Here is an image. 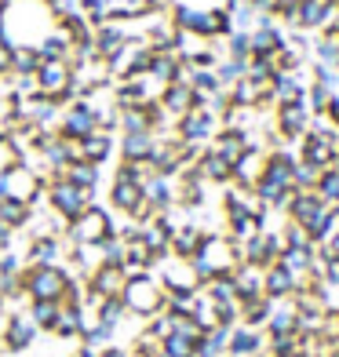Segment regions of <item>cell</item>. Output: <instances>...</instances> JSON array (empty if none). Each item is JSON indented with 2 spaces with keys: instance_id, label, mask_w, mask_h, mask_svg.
Here are the masks:
<instances>
[{
  "instance_id": "1",
  "label": "cell",
  "mask_w": 339,
  "mask_h": 357,
  "mask_svg": "<svg viewBox=\"0 0 339 357\" xmlns=\"http://www.w3.org/2000/svg\"><path fill=\"white\" fill-rule=\"evenodd\" d=\"M241 263H245L241 245H237V241H230L226 234H219V230H216V234H204L197 255L190 259V266H193V273L201 278V284L212 281V278H219V273H234Z\"/></svg>"
},
{
  "instance_id": "2",
  "label": "cell",
  "mask_w": 339,
  "mask_h": 357,
  "mask_svg": "<svg viewBox=\"0 0 339 357\" xmlns=\"http://www.w3.org/2000/svg\"><path fill=\"white\" fill-rule=\"evenodd\" d=\"M121 299H124V306H128V317H139V321H150L153 314L165 310V288H160V281H157L153 270L128 278Z\"/></svg>"
},
{
  "instance_id": "3",
  "label": "cell",
  "mask_w": 339,
  "mask_h": 357,
  "mask_svg": "<svg viewBox=\"0 0 339 357\" xmlns=\"http://www.w3.org/2000/svg\"><path fill=\"white\" fill-rule=\"evenodd\" d=\"M73 273L55 263V266H26L22 270V291L26 299H47V303H62V291H66Z\"/></svg>"
},
{
  "instance_id": "4",
  "label": "cell",
  "mask_w": 339,
  "mask_h": 357,
  "mask_svg": "<svg viewBox=\"0 0 339 357\" xmlns=\"http://www.w3.org/2000/svg\"><path fill=\"white\" fill-rule=\"evenodd\" d=\"M88 204H95V190H80L62 175L47 178V212H55L62 222H73Z\"/></svg>"
},
{
  "instance_id": "5",
  "label": "cell",
  "mask_w": 339,
  "mask_h": 357,
  "mask_svg": "<svg viewBox=\"0 0 339 357\" xmlns=\"http://www.w3.org/2000/svg\"><path fill=\"white\" fill-rule=\"evenodd\" d=\"M110 234H117V222H113V215L99 204H88L73 222H66V241L70 245H99V241H106Z\"/></svg>"
},
{
  "instance_id": "6",
  "label": "cell",
  "mask_w": 339,
  "mask_h": 357,
  "mask_svg": "<svg viewBox=\"0 0 339 357\" xmlns=\"http://www.w3.org/2000/svg\"><path fill=\"white\" fill-rule=\"evenodd\" d=\"M219 128L223 124H219L216 113H208L204 106H193L190 113H183V117L175 121V135H179V142H190V146H197V150H204V146L216 139Z\"/></svg>"
},
{
  "instance_id": "7",
  "label": "cell",
  "mask_w": 339,
  "mask_h": 357,
  "mask_svg": "<svg viewBox=\"0 0 339 357\" xmlns=\"http://www.w3.org/2000/svg\"><path fill=\"white\" fill-rule=\"evenodd\" d=\"M55 132H59L62 139H70V142H80V139H88L91 132H99V113L91 109V102L77 99V102H70V106H62Z\"/></svg>"
},
{
  "instance_id": "8",
  "label": "cell",
  "mask_w": 339,
  "mask_h": 357,
  "mask_svg": "<svg viewBox=\"0 0 339 357\" xmlns=\"http://www.w3.org/2000/svg\"><path fill=\"white\" fill-rule=\"evenodd\" d=\"M37 335H40V328L33 324V317L26 310H11L4 317V328H0V343H4L8 354H26L37 347Z\"/></svg>"
},
{
  "instance_id": "9",
  "label": "cell",
  "mask_w": 339,
  "mask_h": 357,
  "mask_svg": "<svg viewBox=\"0 0 339 357\" xmlns=\"http://www.w3.org/2000/svg\"><path fill=\"white\" fill-rule=\"evenodd\" d=\"M310 121H314V113L306 109V102H281V106H273V132H278L288 146L306 135Z\"/></svg>"
},
{
  "instance_id": "10",
  "label": "cell",
  "mask_w": 339,
  "mask_h": 357,
  "mask_svg": "<svg viewBox=\"0 0 339 357\" xmlns=\"http://www.w3.org/2000/svg\"><path fill=\"white\" fill-rule=\"evenodd\" d=\"M142 204H146V201H142V183H139V178L124 175V172H113V183H110V208H113V212L135 219Z\"/></svg>"
},
{
  "instance_id": "11",
  "label": "cell",
  "mask_w": 339,
  "mask_h": 357,
  "mask_svg": "<svg viewBox=\"0 0 339 357\" xmlns=\"http://www.w3.org/2000/svg\"><path fill=\"white\" fill-rule=\"evenodd\" d=\"M281 252H285V241H281V234H273V230H259L252 241H245V245H241L245 263H248V266H259V270H266V266L278 263Z\"/></svg>"
},
{
  "instance_id": "12",
  "label": "cell",
  "mask_w": 339,
  "mask_h": 357,
  "mask_svg": "<svg viewBox=\"0 0 339 357\" xmlns=\"http://www.w3.org/2000/svg\"><path fill=\"white\" fill-rule=\"evenodd\" d=\"M329 208H332V204L321 201L317 190H296L292 197H288V204H285V219H288V222H299L303 230H306V226H310L317 215H325Z\"/></svg>"
},
{
  "instance_id": "13",
  "label": "cell",
  "mask_w": 339,
  "mask_h": 357,
  "mask_svg": "<svg viewBox=\"0 0 339 357\" xmlns=\"http://www.w3.org/2000/svg\"><path fill=\"white\" fill-rule=\"evenodd\" d=\"M66 248H70V241H66V237H59V234L29 237L26 266H55V263H66Z\"/></svg>"
},
{
  "instance_id": "14",
  "label": "cell",
  "mask_w": 339,
  "mask_h": 357,
  "mask_svg": "<svg viewBox=\"0 0 339 357\" xmlns=\"http://www.w3.org/2000/svg\"><path fill=\"white\" fill-rule=\"evenodd\" d=\"M288 33H285V26L278 19H270V15H263V22L252 29V55L255 59H273L285 47Z\"/></svg>"
},
{
  "instance_id": "15",
  "label": "cell",
  "mask_w": 339,
  "mask_h": 357,
  "mask_svg": "<svg viewBox=\"0 0 339 357\" xmlns=\"http://www.w3.org/2000/svg\"><path fill=\"white\" fill-rule=\"evenodd\" d=\"M226 95H230V102L241 106V109H263L270 106V84H263V80H255V77H241L234 80L230 88H226Z\"/></svg>"
},
{
  "instance_id": "16",
  "label": "cell",
  "mask_w": 339,
  "mask_h": 357,
  "mask_svg": "<svg viewBox=\"0 0 339 357\" xmlns=\"http://www.w3.org/2000/svg\"><path fill=\"white\" fill-rule=\"evenodd\" d=\"M84 284H88V291L95 299H113V296H121L124 291V284H128V273L121 270V266H110V263H103V266H95L88 278H84Z\"/></svg>"
},
{
  "instance_id": "17",
  "label": "cell",
  "mask_w": 339,
  "mask_h": 357,
  "mask_svg": "<svg viewBox=\"0 0 339 357\" xmlns=\"http://www.w3.org/2000/svg\"><path fill=\"white\" fill-rule=\"evenodd\" d=\"M263 168H266V150H263L259 142H252L248 150L234 160V186H241V190H252L255 183H259Z\"/></svg>"
},
{
  "instance_id": "18",
  "label": "cell",
  "mask_w": 339,
  "mask_h": 357,
  "mask_svg": "<svg viewBox=\"0 0 339 357\" xmlns=\"http://www.w3.org/2000/svg\"><path fill=\"white\" fill-rule=\"evenodd\" d=\"M303 284H306V281H299L296 273L285 270L281 263H273V266L263 270V296L273 299V303H278V299H292Z\"/></svg>"
},
{
  "instance_id": "19",
  "label": "cell",
  "mask_w": 339,
  "mask_h": 357,
  "mask_svg": "<svg viewBox=\"0 0 339 357\" xmlns=\"http://www.w3.org/2000/svg\"><path fill=\"white\" fill-rule=\"evenodd\" d=\"M263 347H266V332H263V328L234 324L230 339H226V357H259Z\"/></svg>"
},
{
  "instance_id": "20",
  "label": "cell",
  "mask_w": 339,
  "mask_h": 357,
  "mask_svg": "<svg viewBox=\"0 0 339 357\" xmlns=\"http://www.w3.org/2000/svg\"><path fill=\"white\" fill-rule=\"evenodd\" d=\"M281 102H306L303 70L299 73H273V80H270V106H281Z\"/></svg>"
},
{
  "instance_id": "21",
  "label": "cell",
  "mask_w": 339,
  "mask_h": 357,
  "mask_svg": "<svg viewBox=\"0 0 339 357\" xmlns=\"http://www.w3.org/2000/svg\"><path fill=\"white\" fill-rule=\"evenodd\" d=\"M160 106H165V113L172 121H179L183 113H190L193 106H197V95H193V88L186 84V80H172V84H165V91H160Z\"/></svg>"
},
{
  "instance_id": "22",
  "label": "cell",
  "mask_w": 339,
  "mask_h": 357,
  "mask_svg": "<svg viewBox=\"0 0 339 357\" xmlns=\"http://www.w3.org/2000/svg\"><path fill=\"white\" fill-rule=\"evenodd\" d=\"M197 172H201L204 183H216V186H230V183H234V165H230L223 153H216L212 146H204V150H201Z\"/></svg>"
},
{
  "instance_id": "23",
  "label": "cell",
  "mask_w": 339,
  "mask_h": 357,
  "mask_svg": "<svg viewBox=\"0 0 339 357\" xmlns=\"http://www.w3.org/2000/svg\"><path fill=\"white\" fill-rule=\"evenodd\" d=\"M142 201H146L157 215L168 212V208H175V178H165V175L142 178Z\"/></svg>"
},
{
  "instance_id": "24",
  "label": "cell",
  "mask_w": 339,
  "mask_h": 357,
  "mask_svg": "<svg viewBox=\"0 0 339 357\" xmlns=\"http://www.w3.org/2000/svg\"><path fill=\"white\" fill-rule=\"evenodd\" d=\"M252 142H255V135H252V132H241V128H219L216 139L208 142V146H212L216 153H223V157L234 165V160H237L241 153H245Z\"/></svg>"
},
{
  "instance_id": "25",
  "label": "cell",
  "mask_w": 339,
  "mask_h": 357,
  "mask_svg": "<svg viewBox=\"0 0 339 357\" xmlns=\"http://www.w3.org/2000/svg\"><path fill=\"white\" fill-rule=\"evenodd\" d=\"M132 40V33L121 26V22H106L95 29V55H99L103 62H110L113 55H121V47Z\"/></svg>"
},
{
  "instance_id": "26",
  "label": "cell",
  "mask_w": 339,
  "mask_h": 357,
  "mask_svg": "<svg viewBox=\"0 0 339 357\" xmlns=\"http://www.w3.org/2000/svg\"><path fill=\"white\" fill-rule=\"evenodd\" d=\"M113 157V132H91L88 139L77 142V160H91V165H106V160Z\"/></svg>"
},
{
  "instance_id": "27",
  "label": "cell",
  "mask_w": 339,
  "mask_h": 357,
  "mask_svg": "<svg viewBox=\"0 0 339 357\" xmlns=\"http://www.w3.org/2000/svg\"><path fill=\"white\" fill-rule=\"evenodd\" d=\"M204 226H197V222H179L175 226V234H172V255L175 259H193L197 255V248H201V241H204Z\"/></svg>"
},
{
  "instance_id": "28",
  "label": "cell",
  "mask_w": 339,
  "mask_h": 357,
  "mask_svg": "<svg viewBox=\"0 0 339 357\" xmlns=\"http://www.w3.org/2000/svg\"><path fill=\"white\" fill-rule=\"evenodd\" d=\"M234 291H237V299L245 303V299H259L263 296V270L259 266H248V263H241L234 273Z\"/></svg>"
},
{
  "instance_id": "29",
  "label": "cell",
  "mask_w": 339,
  "mask_h": 357,
  "mask_svg": "<svg viewBox=\"0 0 339 357\" xmlns=\"http://www.w3.org/2000/svg\"><path fill=\"white\" fill-rule=\"evenodd\" d=\"M157 146L153 132H124L121 135V160H150Z\"/></svg>"
},
{
  "instance_id": "30",
  "label": "cell",
  "mask_w": 339,
  "mask_h": 357,
  "mask_svg": "<svg viewBox=\"0 0 339 357\" xmlns=\"http://www.w3.org/2000/svg\"><path fill=\"white\" fill-rule=\"evenodd\" d=\"M80 328H84V310H80V306H66V303H62L59 306V317H55V324H52V332H47V335H55V339H77Z\"/></svg>"
},
{
  "instance_id": "31",
  "label": "cell",
  "mask_w": 339,
  "mask_h": 357,
  "mask_svg": "<svg viewBox=\"0 0 339 357\" xmlns=\"http://www.w3.org/2000/svg\"><path fill=\"white\" fill-rule=\"evenodd\" d=\"M29 219H33V208H29L26 201H19V197H4V201H0V222L11 226L15 234L26 230Z\"/></svg>"
},
{
  "instance_id": "32",
  "label": "cell",
  "mask_w": 339,
  "mask_h": 357,
  "mask_svg": "<svg viewBox=\"0 0 339 357\" xmlns=\"http://www.w3.org/2000/svg\"><path fill=\"white\" fill-rule=\"evenodd\" d=\"M62 178H70V183L80 186V190H95V186H99V178H103V168L91 165V160H73V165L62 172Z\"/></svg>"
},
{
  "instance_id": "33",
  "label": "cell",
  "mask_w": 339,
  "mask_h": 357,
  "mask_svg": "<svg viewBox=\"0 0 339 357\" xmlns=\"http://www.w3.org/2000/svg\"><path fill=\"white\" fill-rule=\"evenodd\" d=\"M270 314H273V299H266V296L241 303V324H248V328H263Z\"/></svg>"
},
{
  "instance_id": "34",
  "label": "cell",
  "mask_w": 339,
  "mask_h": 357,
  "mask_svg": "<svg viewBox=\"0 0 339 357\" xmlns=\"http://www.w3.org/2000/svg\"><path fill=\"white\" fill-rule=\"evenodd\" d=\"M40 52L37 47H26V44H15L11 47V73H22V77H33L40 70Z\"/></svg>"
},
{
  "instance_id": "35",
  "label": "cell",
  "mask_w": 339,
  "mask_h": 357,
  "mask_svg": "<svg viewBox=\"0 0 339 357\" xmlns=\"http://www.w3.org/2000/svg\"><path fill=\"white\" fill-rule=\"evenodd\" d=\"M124 317H128V306H124V299L121 296H113V299H99V306H95V321L99 324H110L113 332L124 324Z\"/></svg>"
},
{
  "instance_id": "36",
  "label": "cell",
  "mask_w": 339,
  "mask_h": 357,
  "mask_svg": "<svg viewBox=\"0 0 339 357\" xmlns=\"http://www.w3.org/2000/svg\"><path fill=\"white\" fill-rule=\"evenodd\" d=\"M193 324H197L201 332H208V328H219V306L204 296V291H197V299H193Z\"/></svg>"
},
{
  "instance_id": "37",
  "label": "cell",
  "mask_w": 339,
  "mask_h": 357,
  "mask_svg": "<svg viewBox=\"0 0 339 357\" xmlns=\"http://www.w3.org/2000/svg\"><path fill=\"white\" fill-rule=\"evenodd\" d=\"M59 306H62V303H47V299H29L26 314L33 317V324H37L40 332H52V324H55V317H59Z\"/></svg>"
},
{
  "instance_id": "38",
  "label": "cell",
  "mask_w": 339,
  "mask_h": 357,
  "mask_svg": "<svg viewBox=\"0 0 339 357\" xmlns=\"http://www.w3.org/2000/svg\"><path fill=\"white\" fill-rule=\"evenodd\" d=\"M223 59H252V33L234 29V33L223 40Z\"/></svg>"
},
{
  "instance_id": "39",
  "label": "cell",
  "mask_w": 339,
  "mask_h": 357,
  "mask_svg": "<svg viewBox=\"0 0 339 357\" xmlns=\"http://www.w3.org/2000/svg\"><path fill=\"white\" fill-rule=\"evenodd\" d=\"M245 73H248V59H219L216 62V77H219L223 88H230L234 80H241Z\"/></svg>"
},
{
  "instance_id": "40",
  "label": "cell",
  "mask_w": 339,
  "mask_h": 357,
  "mask_svg": "<svg viewBox=\"0 0 339 357\" xmlns=\"http://www.w3.org/2000/svg\"><path fill=\"white\" fill-rule=\"evenodd\" d=\"M314 190L321 193V201H325V204L339 208V165L321 172V178H317V186H314Z\"/></svg>"
},
{
  "instance_id": "41",
  "label": "cell",
  "mask_w": 339,
  "mask_h": 357,
  "mask_svg": "<svg viewBox=\"0 0 339 357\" xmlns=\"http://www.w3.org/2000/svg\"><path fill=\"white\" fill-rule=\"evenodd\" d=\"M332 88H325V84H306V109L314 113V117H325V109H329V102H332Z\"/></svg>"
},
{
  "instance_id": "42",
  "label": "cell",
  "mask_w": 339,
  "mask_h": 357,
  "mask_svg": "<svg viewBox=\"0 0 339 357\" xmlns=\"http://www.w3.org/2000/svg\"><path fill=\"white\" fill-rule=\"evenodd\" d=\"M317 178H321V168L306 165V160H299L296 172H292V183H296V190H314V186H317Z\"/></svg>"
},
{
  "instance_id": "43",
  "label": "cell",
  "mask_w": 339,
  "mask_h": 357,
  "mask_svg": "<svg viewBox=\"0 0 339 357\" xmlns=\"http://www.w3.org/2000/svg\"><path fill=\"white\" fill-rule=\"evenodd\" d=\"M26 270V259L15 255V252H0V278H22Z\"/></svg>"
},
{
  "instance_id": "44",
  "label": "cell",
  "mask_w": 339,
  "mask_h": 357,
  "mask_svg": "<svg viewBox=\"0 0 339 357\" xmlns=\"http://www.w3.org/2000/svg\"><path fill=\"white\" fill-rule=\"evenodd\" d=\"M15 165H22V153L11 146V139H0V175H8Z\"/></svg>"
},
{
  "instance_id": "45",
  "label": "cell",
  "mask_w": 339,
  "mask_h": 357,
  "mask_svg": "<svg viewBox=\"0 0 339 357\" xmlns=\"http://www.w3.org/2000/svg\"><path fill=\"white\" fill-rule=\"evenodd\" d=\"M310 77H314V84H325V88H332V91L339 88V73H336L332 66H321V62H314V73H310Z\"/></svg>"
},
{
  "instance_id": "46",
  "label": "cell",
  "mask_w": 339,
  "mask_h": 357,
  "mask_svg": "<svg viewBox=\"0 0 339 357\" xmlns=\"http://www.w3.org/2000/svg\"><path fill=\"white\" fill-rule=\"evenodd\" d=\"M11 73V44L0 37V77H8Z\"/></svg>"
},
{
  "instance_id": "47",
  "label": "cell",
  "mask_w": 339,
  "mask_h": 357,
  "mask_svg": "<svg viewBox=\"0 0 339 357\" xmlns=\"http://www.w3.org/2000/svg\"><path fill=\"white\" fill-rule=\"evenodd\" d=\"M11 245H15V230L0 222V252H11Z\"/></svg>"
},
{
  "instance_id": "48",
  "label": "cell",
  "mask_w": 339,
  "mask_h": 357,
  "mask_svg": "<svg viewBox=\"0 0 339 357\" xmlns=\"http://www.w3.org/2000/svg\"><path fill=\"white\" fill-rule=\"evenodd\" d=\"M99 357H132V350H128V347H117V343H110V347L99 350Z\"/></svg>"
},
{
  "instance_id": "49",
  "label": "cell",
  "mask_w": 339,
  "mask_h": 357,
  "mask_svg": "<svg viewBox=\"0 0 339 357\" xmlns=\"http://www.w3.org/2000/svg\"><path fill=\"white\" fill-rule=\"evenodd\" d=\"M70 357H99V350H95V347H84V343H80Z\"/></svg>"
},
{
  "instance_id": "50",
  "label": "cell",
  "mask_w": 339,
  "mask_h": 357,
  "mask_svg": "<svg viewBox=\"0 0 339 357\" xmlns=\"http://www.w3.org/2000/svg\"><path fill=\"white\" fill-rule=\"evenodd\" d=\"M329 248H332V252H336V259H339V234H336V237L329 241Z\"/></svg>"
},
{
  "instance_id": "51",
  "label": "cell",
  "mask_w": 339,
  "mask_h": 357,
  "mask_svg": "<svg viewBox=\"0 0 339 357\" xmlns=\"http://www.w3.org/2000/svg\"><path fill=\"white\" fill-rule=\"evenodd\" d=\"M237 4H245V0H223V8H237Z\"/></svg>"
},
{
  "instance_id": "52",
  "label": "cell",
  "mask_w": 339,
  "mask_h": 357,
  "mask_svg": "<svg viewBox=\"0 0 339 357\" xmlns=\"http://www.w3.org/2000/svg\"><path fill=\"white\" fill-rule=\"evenodd\" d=\"M8 91V84H4V77H0V95H4Z\"/></svg>"
},
{
  "instance_id": "53",
  "label": "cell",
  "mask_w": 339,
  "mask_h": 357,
  "mask_svg": "<svg viewBox=\"0 0 339 357\" xmlns=\"http://www.w3.org/2000/svg\"><path fill=\"white\" fill-rule=\"evenodd\" d=\"M37 4H47V8H52V4H55V0H37Z\"/></svg>"
},
{
  "instance_id": "54",
  "label": "cell",
  "mask_w": 339,
  "mask_h": 357,
  "mask_svg": "<svg viewBox=\"0 0 339 357\" xmlns=\"http://www.w3.org/2000/svg\"><path fill=\"white\" fill-rule=\"evenodd\" d=\"M157 357H168V354H165V350H160V354H157Z\"/></svg>"
}]
</instances>
